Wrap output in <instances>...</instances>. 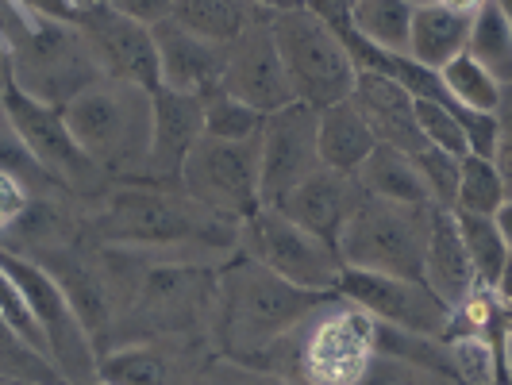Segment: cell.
I'll use <instances>...</instances> for the list:
<instances>
[{
  "label": "cell",
  "instance_id": "1",
  "mask_svg": "<svg viewBox=\"0 0 512 385\" xmlns=\"http://www.w3.org/2000/svg\"><path fill=\"white\" fill-rule=\"evenodd\" d=\"M235 228L178 185L154 181H112L81 220L85 243L201 266H224L235 255Z\"/></svg>",
  "mask_w": 512,
  "mask_h": 385
},
{
  "label": "cell",
  "instance_id": "2",
  "mask_svg": "<svg viewBox=\"0 0 512 385\" xmlns=\"http://www.w3.org/2000/svg\"><path fill=\"white\" fill-rule=\"evenodd\" d=\"M328 293H305L297 285L282 282L255 258L235 255L216 266L212 308H208V351L235 362H255L274 351L308 308Z\"/></svg>",
  "mask_w": 512,
  "mask_h": 385
},
{
  "label": "cell",
  "instance_id": "3",
  "mask_svg": "<svg viewBox=\"0 0 512 385\" xmlns=\"http://www.w3.org/2000/svg\"><path fill=\"white\" fill-rule=\"evenodd\" d=\"M374 359V320L347 297L328 293L262 359L289 385H359Z\"/></svg>",
  "mask_w": 512,
  "mask_h": 385
},
{
  "label": "cell",
  "instance_id": "4",
  "mask_svg": "<svg viewBox=\"0 0 512 385\" xmlns=\"http://www.w3.org/2000/svg\"><path fill=\"white\" fill-rule=\"evenodd\" d=\"M62 120L104 178L143 181L151 151V89L101 77L62 104Z\"/></svg>",
  "mask_w": 512,
  "mask_h": 385
},
{
  "label": "cell",
  "instance_id": "5",
  "mask_svg": "<svg viewBox=\"0 0 512 385\" xmlns=\"http://www.w3.org/2000/svg\"><path fill=\"white\" fill-rule=\"evenodd\" d=\"M0 27L12 39L8 85L27 93L31 101L62 108L93 81H101L93 58L85 51L77 24H24L0 0Z\"/></svg>",
  "mask_w": 512,
  "mask_h": 385
},
{
  "label": "cell",
  "instance_id": "6",
  "mask_svg": "<svg viewBox=\"0 0 512 385\" xmlns=\"http://www.w3.org/2000/svg\"><path fill=\"white\" fill-rule=\"evenodd\" d=\"M432 212H436L432 205H393L362 193L343 231L335 235L339 266L362 274L420 278Z\"/></svg>",
  "mask_w": 512,
  "mask_h": 385
},
{
  "label": "cell",
  "instance_id": "7",
  "mask_svg": "<svg viewBox=\"0 0 512 385\" xmlns=\"http://www.w3.org/2000/svg\"><path fill=\"white\" fill-rule=\"evenodd\" d=\"M270 39L274 51L282 58L285 81L293 101L305 108H328L351 97L355 89V62L343 47V39L332 27H324L308 8H285V12H270Z\"/></svg>",
  "mask_w": 512,
  "mask_h": 385
},
{
  "label": "cell",
  "instance_id": "8",
  "mask_svg": "<svg viewBox=\"0 0 512 385\" xmlns=\"http://www.w3.org/2000/svg\"><path fill=\"white\" fill-rule=\"evenodd\" d=\"M0 104L12 120V131L16 139L24 143L27 158L47 174V178L66 193L74 197L81 208L97 205L112 181L104 178L101 170L85 158V151L74 143V135L62 120V108H51V104L31 101L27 93L12 89L8 81L0 85Z\"/></svg>",
  "mask_w": 512,
  "mask_h": 385
},
{
  "label": "cell",
  "instance_id": "9",
  "mask_svg": "<svg viewBox=\"0 0 512 385\" xmlns=\"http://www.w3.org/2000/svg\"><path fill=\"white\" fill-rule=\"evenodd\" d=\"M0 266L8 270V278L20 285L27 301V312L39 328V339H43V351L51 366L58 370V378L66 385H81L89 378H97V347L89 332L81 328L77 312L70 308L62 285L51 278L47 266H39L35 258L20 255L12 247H0Z\"/></svg>",
  "mask_w": 512,
  "mask_h": 385
},
{
  "label": "cell",
  "instance_id": "10",
  "mask_svg": "<svg viewBox=\"0 0 512 385\" xmlns=\"http://www.w3.org/2000/svg\"><path fill=\"white\" fill-rule=\"evenodd\" d=\"M235 251L255 258L282 282L297 285L305 293H335V282L343 274L339 255L328 239L312 235L301 224L285 220L278 208L262 205L235 228Z\"/></svg>",
  "mask_w": 512,
  "mask_h": 385
},
{
  "label": "cell",
  "instance_id": "11",
  "mask_svg": "<svg viewBox=\"0 0 512 385\" xmlns=\"http://www.w3.org/2000/svg\"><path fill=\"white\" fill-rule=\"evenodd\" d=\"M178 189L231 224L247 220L255 208H262V197H258V135L239 139V143L201 135L181 162Z\"/></svg>",
  "mask_w": 512,
  "mask_h": 385
},
{
  "label": "cell",
  "instance_id": "12",
  "mask_svg": "<svg viewBox=\"0 0 512 385\" xmlns=\"http://www.w3.org/2000/svg\"><path fill=\"white\" fill-rule=\"evenodd\" d=\"M335 293L359 305L374 324L401 328L416 335H436L443 339L451 308L439 301L436 293L420 278H389V274H362V270H343Z\"/></svg>",
  "mask_w": 512,
  "mask_h": 385
},
{
  "label": "cell",
  "instance_id": "13",
  "mask_svg": "<svg viewBox=\"0 0 512 385\" xmlns=\"http://www.w3.org/2000/svg\"><path fill=\"white\" fill-rule=\"evenodd\" d=\"M316 166H320L316 108L293 101L262 116V131H258V197H262V205H278Z\"/></svg>",
  "mask_w": 512,
  "mask_h": 385
},
{
  "label": "cell",
  "instance_id": "14",
  "mask_svg": "<svg viewBox=\"0 0 512 385\" xmlns=\"http://www.w3.org/2000/svg\"><path fill=\"white\" fill-rule=\"evenodd\" d=\"M77 35H81V43H85V51H89L101 77L139 85V89H158V58H154L151 27L124 20L97 0L77 20Z\"/></svg>",
  "mask_w": 512,
  "mask_h": 385
},
{
  "label": "cell",
  "instance_id": "15",
  "mask_svg": "<svg viewBox=\"0 0 512 385\" xmlns=\"http://www.w3.org/2000/svg\"><path fill=\"white\" fill-rule=\"evenodd\" d=\"M266 16H258L247 31H239L231 39L228 54H224V74H220V89L235 101H243L247 108L262 112V116L293 104V93H289V81H285L282 58L274 51Z\"/></svg>",
  "mask_w": 512,
  "mask_h": 385
},
{
  "label": "cell",
  "instance_id": "16",
  "mask_svg": "<svg viewBox=\"0 0 512 385\" xmlns=\"http://www.w3.org/2000/svg\"><path fill=\"white\" fill-rule=\"evenodd\" d=\"M154 58H158V85L189 93V97H205L212 89H220L224 74V54L228 43H212L205 35L189 31L174 16L151 27Z\"/></svg>",
  "mask_w": 512,
  "mask_h": 385
},
{
  "label": "cell",
  "instance_id": "17",
  "mask_svg": "<svg viewBox=\"0 0 512 385\" xmlns=\"http://www.w3.org/2000/svg\"><path fill=\"white\" fill-rule=\"evenodd\" d=\"M208 343H120L97 359V378L108 385H189L205 362Z\"/></svg>",
  "mask_w": 512,
  "mask_h": 385
},
{
  "label": "cell",
  "instance_id": "18",
  "mask_svg": "<svg viewBox=\"0 0 512 385\" xmlns=\"http://www.w3.org/2000/svg\"><path fill=\"white\" fill-rule=\"evenodd\" d=\"M201 139V97L174 93V89H151V151L143 181L154 185H178L181 162Z\"/></svg>",
  "mask_w": 512,
  "mask_h": 385
},
{
  "label": "cell",
  "instance_id": "19",
  "mask_svg": "<svg viewBox=\"0 0 512 385\" xmlns=\"http://www.w3.org/2000/svg\"><path fill=\"white\" fill-rule=\"evenodd\" d=\"M359 197L362 189L355 174H339V170H328V166H316L305 181H297L282 201L270 208H278L285 220L301 224L305 231L328 239L335 247V235L343 231L347 216L359 205Z\"/></svg>",
  "mask_w": 512,
  "mask_h": 385
},
{
  "label": "cell",
  "instance_id": "20",
  "mask_svg": "<svg viewBox=\"0 0 512 385\" xmlns=\"http://www.w3.org/2000/svg\"><path fill=\"white\" fill-rule=\"evenodd\" d=\"M351 104L359 108V116L366 120V128L374 131L378 143H389V147L409 154L424 147V135L416 124V101L397 81L378 74H359L355 89H351Z\"/></svg>",
  "mask_w": 512,
  "mask_h": 385
},
{
  "label": "cell",
  "instance_id": "21",
  "mask_svg": "<svg viewBox=\"0 0 512 385\" xmlns=\"http://www.w3.org/2000/svg\"><path fill=\"white\" fill-rule=\"evenodd\" d=\"M420 282L436 293L443 305H459L462 297L474 289V270L470 258L462 251L455 216L447 208L432 212V228H428V243H424V262H420Z\"/></svg>",
  "mask_w": 512,
  "mask_h": 385
},
{
  "label": "cell",
  "instance_id": "22",
  "mask_svg": "<svg viewBox=\"0 0 512 385\" xmlns=\"http://www.w3.org/2000/svg\"><path fill=\"white\" fill-rule=\"evenodd\" d=\"M451 216H455V228H459L462 251H466V258H470L474 285L505 293L509 255H512L509 205L501 208L497 216H462V212H451Z\"/></svg>",
  "mask_w": 512,
  "mask_h": 385
},
{
  "label": "cell",
  "instance_id": "23",
  "mask_svg": "<svg viewBox=\"0 0 512 385\" xmlns=\"http://www.w3.org/2000/svg\"><path fill=\"white\" fill-rule=\"evenodd\" d=\"M466 31H470V12L451 4H424L412 12L409 58L416 66L439 74L451 58L466 51Z\"/></svg>",
  "mask_w": 512,
  "mask_h": 385
},
{
  "label": "cell",
  "instance_id": "24",
  "mask_svg": "<svg viewBox=\"0 0 512 385\" xmlns=\"http://www.w3.org/2000/svg\"><path fill=\"white\" fill-rule=\"evenodd\" d=\"M374 131L366 128V120L359 116V108L351 104V97L339 104H328L316 112V154L320 166L339 170V174H355L362 166V158L374 151Z\"/></svg>",
  "mask_w": 512,
  "mask_h": 385
},
{
  "label": "cell",
  "instance_id": "25",
  "mask_svg": "<svg viewBox=\"0 0 512 385\" xmlns=\"http://www.w3.org/2000/svg\"><path fill=\"white\" fill-rule=\"evenodd\" d=\"M355 181L366 197H382L393 205H432L424 178L416 170V158L409 151L389 147V143H374V151L366 154L362 166L355 170Z\"/></svg>",
  "mask_w": 512,
  "mask_h": 385
},
{
  "label": "cell",
  "instance_id": "26",
  "mask_svg": "<svg viewBox=\"0 0 512 385\" xmlns=\"http://www.w3.org/2000/svg\"><path fill=\"white\" fill-rule=\"evenodd\" d=\"M482 70L505 81L512 77V0H482L470 12L466 51Z\"/></svg>",
  "mask_w": 512,
  "mask_h": 385
},
{
  "label": "cell",
  "instance_id": "27",
  "mask_svg": "<svg viewBox=\"0 0 512 385\" xmlns=\"http://www.w3.org/2000/svg\"><path fill=\"white\" fill-rule=\"evenodd\" d=\"M409 0H355L351 4V35L366 47L385 54H409V27H412Z\"/></svg>",
  "mask_w": 512,
  "mask_h": 385
},
{
  "label": "cell",
  "instance_id": "28",
  "mask_svg": "<svg viewBox=\"0 0 512 385\" xmlns=\"http://www.w3.org/2000/svg\"><path fill=\"white\" fill-rule=\"evenodd\" d=\"M439 89L447 93V101L466 112H505L509 104V85L497 81V77L482 70L470 54L451 58L443 70H439Z\"/></svg>",
  "mask_w": 512,
  "mask_h": 385
},
{
  "label": "cell",
  "instance_id": "29",
  "mask_svg": "<svg viewBox=\"0 0 512 385\" xmlns=\"http://www.w3.org/2000/svg\"><path fill=\"white\" fill-rule=\"evenodd\" d=\"M509 205V178L482 154H462L451 212L462 216H497Z\"/></svg>",
  "mask_w": 512,
  "mask_h": 385
},
{
  "label": "cell",
  "instance_id": "30",
  "mask_svg": "<svg viewBox=\"0 0 512 385\" xmlns=\"http://www.w3.org/2000/svg\"><path fill=\"white\" fill-rule=\"evenodd\" d=\"M447 378L455 385H509V370L497 362L482 335H443Z\"/></svg>",
  "mask_w": 512,
  "mask_h": 385
},
{
  "label": "cell",
  "instance_id": "31",
  "mask_svg": "<svg viewBox=\"0 0 512 385\" xmlns=\"http://www.w3.org/2000/svg\"><path fill=\"white\" fill-rule=\"evenodd\" d=\"M0 382L12 385H66L47 355L35 351L24 335L0 316Z\"/></svg>",
  "mask_w": 512,
  "mask_h": 385
},
{
  "label": "cell",
  "instance_id": "32",
  "mask_svg": "<svg viewBox=\"0 0 512 385\" xmlns=\"http://www.w3.org/2000/svg\"><path fill=\"white\" fill-rule=\"evenodd\" d=\"M258 131H262V112L228 97L224 89H212L201 97V135L239 143V139H255Z\"/></svg>",
  "mask_w": 512,
  "mask_h": 385
},
{
  "label": "cell",
  "instance_id": "33",
  "mask_svg": "<svg viewBox=\"0 0 512 385\" xmlns=\"http://www.w3.org/2000/svg\"><path fill=\"white\" fill-rule=\"evenodd\" d=\"M416 124L428 147L462 158L466 154V135H462V108L451 101H416Z\"/></svg>",
  "mask_w": 512,
  "mask_h": 385
},
{
  "label": "cell",
  "instance_id": "34",
  "mask_svg": "<svg viewBox=\"0 0 512 385\" xmlns=\"http://www.w3.org/2000/svg\"><path fill=\"white\" fill-rule=\"evenodd\" d=\"M189 385H289L282 374L255 366V362H235L224 355H205V362L197 366Z\"/></svg>",
  "mask_w": 512,
  "mask_h": 385
},
{
  "label": "cell",
  "instance_id": "35",
  "mask_svg": "<svg viewBox=\"0 0 512 385\" xmlns=\"http://www.w3.org/2000/svg\"><path fill=\"white\" fill-rule=\"evenodd\" d=\"M412 158H416V170H420V178H424V189H428L432 205L451 212V201H455V178H459V158L447 151H439V147H428V143L412 154Z\"/></svg>",
  "mask_w": 512,
  "mask_h": 385
},
{
  "label": "cell",
  "instance_id": "36",
  "mask_svg": "<svg viewBox=\"0 0 512 385\" xmlns=\"http://www.w3.org/2000/svg\"><path fill=\"white\" fill-rule=\"evenodd\" d=\"M359 385H455V382L443 378V374H432V370H420L412 362L389 359V355L374 351V359H370Z\"/></svg>",
  "mask_w": 512,
  "mask_h": 385
},
{
  "label": "cell",
  "instance_id": "37",
  "mask_svg": "<svg viewBox=\"0 0 512 385\" xmlns=\"http://www.w3.org/2000/svg\"><path fill=\"white\" fill-rule=\"evenodd\" d=\"M35 197H43V193H35L20 174L0 170V239H8V231L24 220V212L31 208Z\"/></svg>",
  "mask_w": 512,
  "mask_h": 385
},
{
  "label": "cell",
  "instance_id": "38",
  "mask_svg": "<svg viewBox=\"0 0 512 385\" xmlns=\"http://www.w3.org/2000/svg\"><path fill=\"white\" fill-rule=\"evenodd\" d=\"M24 24H77L85 16L81 0H4Z\"/></svg>",
  "mask_w": 512,
  "mask_h": 385
},
{
  "label": "cell",
  "instance_id": "39",
  "mask_svg": "<svg viewBox=\"0 0 512 385\" xmlns=\"http://www.w3.org/2000/svg\"><path fill=\"white\" fill-rule=\"evenodd\" d=\"M101 4L112 8L116 16L135 20V24H143V27H154L174 16V0H101Z\"/></svg>",
  "mask_w": 512,
  "mask_h": 385
},
{
  "label": "cell",
  "instance_id": "40",
  "mask_svg": "<svg viewBox=\"0 0 512 385\" xmlns=\"http://www.w3.org/2000/svg\"><path fill=\"white\" fill-rule=\"evenodd\" d=\"M251 4H258L262 12H285V8H301L305 0H251Z\"/></svg>",
  "mask_w": 512,
  "mask_h": 385
},
{
  "label": "cell",
  "instance_id": "41",
  "mask_svg": "<svg viewBox=\"0 0 512 385\" xmlns=\"http://www.w3.org/2000/svg\"><path fill=\"white\" fill-rule=\"evenodd\" d=\"M439 4H451V8H462V12H474L482 0H439Z\"/></svg>",
  "mask_w": 512,
  "mask_h": 385
},
{
  "label": "cell",
  "instance_id": "42",
  "mask_svg": "<svg viewBox=\"0 0 512 385\" xmlns=\"http://www.w3.org/2000/svg\"><path fill=\"white\" fill-rule=\"evenodd\" d=\"M412 8H424V4H439V0H409Z\"/></svg>",
  "mask_w": 512,
  "mask_h": 385
},
{
  "label": "cell",
  "instance_id": "43",
  "mask_svg": "<svg viewBox=\"0 0 512 385\" xmlns=\"http://www.w3.org/2000/svg\"><path fill=\"white\" fill-rule=\"evenodd\" d=\"M81 385H108V382H101V378H89V382H81Z\"/></svg>",
  "mask_w": 512,
  "mask_h": 385
},
{
  "label": "cell",
  "instance_id": "44",
  "mask_svg": "<svg viewBox=\"0 0 512 385\" xmlns=\"http://www.w3.org/2000/svg\"><path fill=\"white\" fill-rule=\"evenodd\" d=\"M0 385H12V382H0Z\"/></svg>",
  "mask_w": 512,
  "mask_h": 385
}]
</instances>
